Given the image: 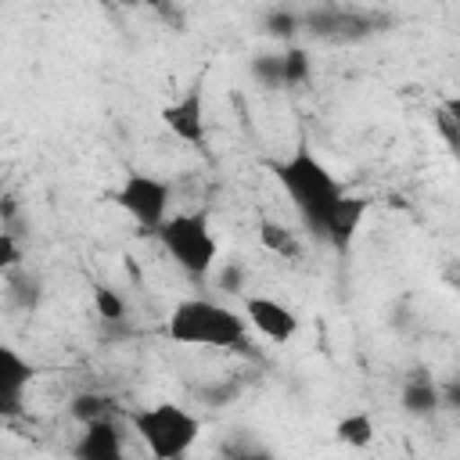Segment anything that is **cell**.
Returning <instances> with one entry per match:
<instances>
[{"label": "cell", "instance_id": "obj_19", "mask_svg": "<svg viewBox=\"0 0 460 460\" xmlns=\"http://www.w3.org/2000/svg\"><path fill=\"white\" fill-rule=\"evenodd\" d=\"M219 284H223V291H230V295H241V266H237V262L223 266V273H219Z\"/></svg>", "mask_w": 460, "mask_h": 460}, {"label": "cell", "instance_id": "obj_13", "mask_svg": "<svg viewBox=\"0 0 460 460\" xmlns=\"http://www.w3.org/2000/svg\"><path fill=\"white\" fill-rule=\"evenodd\" d=\"M259 244L280 259H298L302 255V244L295 237V230H288L284 223L277 219H259Z\"/></svg>", "mask_w": 460, "mask_h": 460}, {"label": "cell", "instance_id": "obj_6", "mask_svg": "<svg viewBox=\"0 0 460 460\" xmlns=\"http://www.w3.org/2000/svg\"><path fill=\"white\" fill-rule=\"evenodd\" d=\"M162 126H165L176 140H183V144H190V147H201V144H205L208 126H205V83H201V79H194L176 101H169V104L162 108Z\"/></svg>", "mask_w": 460, "mask_h": 460}, {"label": "cell", "instance_id": "obj_11", "mask_svg": "<svg viewBox=\"0 0 460 460\" xmlns=\"http://www.w3.org/2000/svg\"><path fill=\"white\" fill-rule=\"evenodd\" d=\"M72 453L83 456V460H119L126 453V431H122L119 413L83 424V435L72 446Z\"/></svg>", "mask_w": 460, "mask_h": 460}, {"label": "cell", "instance_id": "obj_15", "mask_svg": "<svg viewBox=\"0 0 460 460\" xmlns=\"http://www.w3.org/2000/svg\"><path fill=\"white\" fill-rule=\"evenodd\" d=\"M68 413H72V420L83 428V424H90V420L115 417L119 406H115V399H108V395H101V392H79V395L68 402Z\"/></svg>", "mask_w": 460, "mask_h": 460}, {"label": "cell", "instance_id": "obj_5", "mask_svg": "<svg viewBox=\"0 0 460 460\" xmlns=\"http://www.w3.org/2000/svg\"><path fill=\"white\" fill-rule=\"evenodd\" d=\"M111 201L140 226V234H155L162 226V219L169 216V201H172V183L140 169H129L122 176V183L111 190Z\"/></svg>", "mask_w": 460, "mask_h": 460}, {"label": "cell", "instance_id": "obj_1", "mask_svg": "<svg viewBox=\"0 0 460 460\" xmlns=\"http://www.w3.org/2000/svg\"><path fill=\"white\" fill-rule=\"evenodd\" d=\"M270 172H273L277 187L288 194V201L298 212L302 226L320 237L331 208L345 194V183L327 169V162L309 147V140H298L288 158L270 162Z\"/></svg>", "mask_w": 460, "mask_h": 460}, {"label": "cell", "instance_id": "obj_22", "mask_svg": "<svg viewBox=\"0 0 460 460\" xmlns=\"http://www.w3.org/2000/svg\"><path fill=\"white\" fill-rule=\"evenodd\" d=\"M155 4H158V0H155Z\"/></svg>", "mask_w": 460, "mask_h": 460}, {"label": "cell", "instance_id": "obj_7", "mask_svg": "<svg viewBox=\"0 0 460 460\" xmlns=\"http://www.w3.org/2000/svg\"><path fill=\"white\" fill-rule=\"evenodd\" d=\"M241 316L252 331H259L273 345H288L298 334V313L291 305H284L280 298H270V295H244Z\"/></svg>", "mask_w": 460, "mask_h": 460}, {"label": "cell", "instance_id": "obj_9", "mask_svg": "<svg viewBox=\"0 0 460 460\" xmlns=\"http://www.w3.org/2000/svg\"><path fill=\"white\" fill-rule=\"evenodd\" d=\"M36 367L11 345L0 341V417H18L22 413V395L32 385Z\"/></svg>", "mask_w": 460, "mask_h": 460}, {"label": "cell", "instance_id": "obj_2", "mask_svg": "<svg viewBox=\"0 0 460 460\" xmlns=\"http://www.w3.org/2000/svg\"><path fill=\"white\" fill-rule=\"evenodd\" d=\"M165 334L190 349H248V323L216 298H180L165 320Z\"/></svg>", "mask_w": 460, "mask_h": 460}, {"label": "cell", "instance_id": "obj_3", "mask_svg": "<svg viewBox=\"0 0 460 460\" xmlns=\"http://www.w3.org/2000/svg\"><path fill=\"white\" fill-rule=\"evenodd\" d=\"M162 252L190 277V280H208L216 262H219V241L208 226L205 212H172L162 219L155 230Z\"/></svg>", "mask_w": 460, "mask_h": 460}, {"label": "cell", "instance_id": "obj_14", "mask_svg": "<svg viewBox=\"0 0 460 460\" xmlns=\"http://www.w3.org/2000/svg\"><path fill=\"white\" fill-rule=\"evenodd\" d=\"M334 435H338V442H345L352 449H367L374 442V417L367 410H352L334 424Z\"/></svg>", "mask_w": 460, "mask_h": 460}, {"label": "cell", "instance_id": "obj_18", "mask_svg": "<svg viewBox=\"0 0 460 460\" xmlns=\"http://www.w3.org/2000/svg\"><path fill=\"white\" fill-rule=\"evenodd\" d=\"M18 262H22V244H18V237H14L11 230H0V273L14 270Z\"/></svg>", "mask_w": 460, "mask_h": 460}, {"label": "cell", "instance_id": "obj_20", "mask_svg": "<svg viewBox=\"0 0 460 460\" xmlns=\"http://www.w3.org/2000/svg\"><path fill=\"white\" fill-rule=\"evenodd\" d=\"M453 108H446V111H438V126H442V133H446V140H449V147H456V129H453Z\"/></svg>", "mask_w": 460, "mask_h": 460}, {"label": "cell", "instance_id": "obj_10", "mask_svg": "<svg viewBox=\"0 0 460 460\" xmlns=\"http://www.w3.org/2000/svg\"><path fill=\"white\" fill-rule=\"evenodd\" d=\"M367 208H370V198H363V194H349V190H345V194L338 198V205L331 208V216H327L320 237H323L334 252H349L352 241H356V234H359V226H363Z\"/></svg>", "mask_w": 460, "mask_h": 460}, {"label": "cell", "instance_id": "obj_4", "mask_svg": "<svg viewBox=\"0 0 460 460\" xmlns=\"http://www.w3.org/2000/svg\"><path fill=\"white\" fill-rule=\"evenodd\" d=\"M129 428L137 431V438L155 460H176V456H187L190 446L198 442L201 417L180 402H155V406L133 410Z\"/></svg>", "mask_w": 460, "mask_h": 460}, {"label": "cell", "instance_id": "obj_12", "mask_svg": "<svg viewBox=\"0 0 460 460\" xmlns=\"http://www.w3.org/2000/svg\"><path fill=\"white\" fill-rule=\"evenodd\" d=\"M438 402H442V388H438L431 377H424V374L406 377V385H402V410H406V413H413V417H431V413L438 410Z\"/></svg>", "mask_w": 460, "mask_h": 460}, {"label": "cell", "instance_id": "obj_8", "mask_svg": "<svg viewBox=\"0 0 460 460\" xmlns=\"http://www.w3.org/2000/svg\"><path fill=\"white\" fill-rule=\"evenodd\" d=\"M252 75L270 86V90H280V86H302L309 79V54L298 50V47H288L280 54H259L252 61Z\"/></svg>", "mask_w": 460, "mask_h": 460}, {"label": "cell", "instance_id": "obj_16", "mask_svg": "<svg viewBox=\"0 0 460 460\" xmlns=\"http://www.w3.org/2000/svg\"><path fill=\"white\" fill-rule=\"evenodd\" d=\"M93 309H97V316L104 323H122L129 316V305H126L122 291H115L111 284H97L93 288Z\"/></svg>", "mask_w": 460, "mask_h": 460}, {"label": "cell", "instance_id": "obj_21", "mask_svg": "<svg viewBox=\"0 0 460 460\" xmlns=\"http://www.w3.org/2000/svg\"><path fill=\"white\" fill-rule=\"evenodd\" d=\"M119 4H140V0H119Z\"/></svg>", "mask_w": 460, "mask_h": 460}, {"label": "cell", "instance_id": "obj_17", "mask_svg": "<svg viewBox=\"0 0 460 460\" xmlns=\"http://www.w3.org/2000/svg\"><path fill=\"white\" fill-rule=\"evenodd\" d=\"M262 25H266L270 36H277V40H291V36L302 29V18H298L295 11H288V7H277V11H270V14L262 18Z\"/></svg>", "mask_w": 460, "mask_h": 460}]
</instances>
